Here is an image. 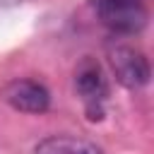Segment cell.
<instances>
[{
    "instance_id": "6da1fadb",
    "label": "cell",
    "mask_w": 154,
    "mask_h": 154,
    "mask_svg": "<svg viewBox=\"0 0 154 154\" xmlns=\"http://www.w3.org/2000/svg\"><path fill=\"white\" fill-rule=\"evenodd\" d=\"M99 19L116 34H137L147 24V0H94Z\"/></svg>"
},
{
    "instance_id": "5b68a950",
    "label": "cell",
    "mask_w": 154,
    "mask_h": 154,
    "mask_svg": "<svg viewBox=\"0 0 154 154\" xmlns=\"http://www.w3.org/2000/svg\"><path fill=\"white\" fill-rule=\"evenodd\" d=\"M34 154H101V149L84 137L51 135V137H46L36 144Z\"/></svg>"
},
{
    "instance_id": "7a4b0ae2",
    "label": "cell",
    "mask_w": 154,
    "mask_h": 154,
    "mask_svg": "<svg viewBox=\"0 0 154 154\" xmlns=\"http://www.w3.org/2000/svg\"><path fill=\"white\" fill-rule=\"evenodd\" d=\"M75 87L84 101L89 120H99L103 116V101L108 96V79L94 58H84L79 63L75 72Z\"/></svg>"
},
{
    "instance_id": "277c9868",
    "label": "cell",
    "mask_w": 154,
    "mask_h": 154,
    "mask_svg": "<svg viewBox=\"0 0 154 154\" xmlns=\"http://www.w3.org/2000/svg\"><path fill=\"white\" fill-rule=\"evenodd\" d=\"M5 101L22 113H43L51 106V94L43 84L34 79H14L2 91Z\"/></svg>"
},
{
    "instance_id": "3957f363",
    "label": "cell",
    "mask_w": 154,
    "mask_h": 154,
    "mask_svg": "<svg viewBox=\"0 0 154 154\" xmlns=\"http://www.w3.org/2000/svg\"><path fill=\"white\" fill-rule=\"evenodd\" d=\"M108 60H111L116 79L123 87L140 89L149 82L152 70H149V60L142 51H137L132 46H125V43H118L108 51Z\"/></svg>"
}]
</instances>
